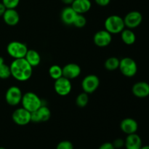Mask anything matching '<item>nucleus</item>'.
<instances>
[{
  "instance_id": "obj_1",
  "label": "nucleus",
  "mask_w": 149,
  "mask_h": 149,
  "mask_svg": "<svg viewBox=\"0 0 149 149\" xmlns=\"http://www.w3.org/2000/svg\"><path fill=\"white\" fill-rule=\"evenodd\" d=\"M10 68L12 77L19 81H28L33 74V67L24 58L14 59Z\"/></svg>"
},
{
  "instance_id": "obj_2",
  "label": "nucleus",
  "mask_w": 149,
  "mask_h": 149,
  "mask_svg": "<svg viewBox=\"0 0 149 149\" xmlns=\"http://www.w3.org/2000/svg\"><path fill=\"white\" fill-rule=\"evenodd\" d=\"M104 27L111 34L120 33L125 29L124 19L117 15L109 16L104 22Z\"/></svg>"
},
{
  "instance_id": "obj_3",
  "label": "nucleus",
  "mask_w": 149,
  "mask_h": 149,
  "mask_svg": "<svg viewBox=\"0 0 149 149\" xmlns=\"http://www.w3.org/2000/svg\"><path fill=\"white\" fill-rule=\"evenodd\" d=\"M22 107L29 112H33L43 105L40 97L33 92H28L23 95L21 103Z\"/></svg>"
},
{
  "instance_id": "obj_4",
  "label": "nucleus",
  "mask_w": 149,
  "mask_h": 149,
  "mask_svg": "<svg viewBox=\"0 0 149 149\" xmlns=\"http://www.w3.org/2000/svg\"><path fill=\"white\" fill-rule=\"evenodd\" d=\"M29 50L27 45L18 41H13L7 46V52L10 57L14 59L25 58L26 52Z\"/></svg>"
},
{
  "instance_id": "obj_5",
  "label": "nucleus",
  "mask_w": 149,
  "mask_h": 149,
  "mask_svg": "<svg viewBox=\"0 0 149 149\" xmlns=\"http://www.w3.org/2000/svg\"><path fill=\"white\" fill-rule=\"evenodd\" d=\"M119 71L126 77H133L138 72V65L132 58L126 57L119 61Z\"/></svg>"
},
{
  "instance_id": "obj_6",
  "label": "nucleus",
  "mask_w": 149,
  "mask_h": 149,
  "mask_svg": "<svg viewBox=\"0 0 149 149\" xmlns=\"http://www.w3.org/2000/svg\"><path fill=\"white\" fill-rule=\"evenodd\" d=\"M23 93L17 86H12L7 89L5 93V100L8 105L16 106L21 103Z\"/></svg>"
},
{
  "instance_id": "obj_7",
  "label": "nucleus",
  "mask_w": 149,
  "mask_h": 149,
  "mask_svg": "<svg viewBox=\"0 0 149 149\" xmlns=\"http://www.w3.org/2000/svg\"><path fill=\"white\" fill-rule=\"evenodd\" d=\"M100 85V79L95 74H89L83 79L81 81V87L84 93L92 94L98 88Z\"/></svg>"
},
{
  "instance_id": "obj_8",
  "label": "nucleus",
  "mask_w": 149,
  "mask_h": 149,
  "mask_svg": "<svg viewBox=\"0 0 149 149\" xmlns=\"http://www.w3.org/2000/svg\"><path fill=\"white\" fill-rule=\"evenodd\" d=\"M54 90L60 96H66L71 92L72 84L71 81L65 77H62L58 79L54 83Z\"/></svg>"
},
{
  "instance_id": "obj_9",
  "label": "nucleus",
  "mask_w": 149,
  "mask_h": 149,
  "mask_svg": "<svg viewBox=\"0 0 149 149\" xmlns=\"http://www.w3.org/2000/svg\"><path fill=\"white\" fill-rule=\"evenodd\" d=\"M13 121L17 125L25 126L31 122V112L24 108H18L12 114Z\"/></svg>"
},
{
  "instance_id": "obj_10",
  "label": "nucleus",
  "mask_w": 149,
  "mask_h": 149,
  "mask_svg": "<svg viewBox=\"0 0 149 149\" xmlns=\"http://www.w3.org/2000/svg\"><path fill=\"white\" fill-rule=\"evenodd\" d=\"M123 19L125 27L130 29H134L141 24L143 21V15L140 12L134 10L128 13Z\"/></svg>"
},
{
  "instance_id": "obj_11",
  "label": "nucleus",
  "mask_w": 149,
  "mask_h": 149,
  "mask_svg": "<svg viewBox=\"0 0 149 149\" xmlns=\"http://www.w3.org/2000/svg\"><path fill=\"white\" fill-rule=\"evenodd\" d=\"M51 118V111L47 106L42 105L39 109L31 113V122L34 123L45 122Z\"/></svg>"
},
{
  "instance_id": "obj_12",
  "label": "nucleus",
  "mask_w": 149,
  "mask_h": 149,
  "mask_svg": "<svg viewBox=\"0 0 149 149\" xmlns=\"http://www.w3.org/2000/svg\"><path fill=\"white\" fill-rule=\"evenodd\" d=\"M93 41L96 46L99 47H106L111 42L112 34H111L106 29L98 31L95 33Z\"/></svg>"
},
{
  "instance_id": "obj_13",
  "label": "nucleus",
  "mask_w": 149,
  "mask_h": 149,
  "mask_svg": "<svg viewBox=\"0 0 149 149\" xmlns=\"http://www.w3.org/2000/svg\"><path fill=\"white\" fill-rule=\"evenodd\" d=\"M63 68V77L68 79H74L77 78L81 74V67L77 63H71L65 65Z\"/></svg>"
},
{
  "instance_id": "obj_14",
  "label": "nucleus",
  "mask_w": 149,
  "mask_h": 149,
  "mask_svg": "<svg viewBox=\"0 0 149 149\" xmlns=\"http://www.w3.org/2000/svg\"><path fill=\"white\" fill-rule=\"evenodd\" d=\"M132 93L138 98H145L149 95V84L146 81H138L132 87Z\"/></svg>"
},
{
  "instance_id": "obj_15",
  "label": "nucleus",
  "mask_w": 149,
  "mask_h": 149,
  "mask_svg": "<svg viewBox=\"0 0 149 149\" xmlns=\"http://www.w3.org/2000/svg\"><path fill=\"white\" fill-rule=\"evenodd\" d=\"M120 128L123 132L127 135L136 133L138 129V124L134 119L126 118L124 119L120 123Z\"/></svg>"
},
{
  "instance_id": "obj_16",
  "label": "nucleus",
  "mask_w": 149,
  "mask_h": 149,
  "mask_svg": "<svg viewBox=\"0 0 149 149\" xmlns=\"http://www.w3.org/2000/svg\"><path fill=\"white\" fill-rule=\"evenodd\" d=\"M78 13L71 7V6H67L64 7L61 13V19L63 23L65 25H73L76 17Z\"/></svg>"
},
{
  "instance_id": "obj_17",
  "label": "nucleus",
  "mask_w": 149,
  "mask_h": 149,
  "mask_svg": "<svg viewBox=\"0 0 149 149\" xmlns=\"http://www.w3.org/2000/svg\"><path fill=\"white\" fill-rule=\"evenodd\" d=\"M4 23L10 26H15L20 21V15L15 9H7L2 16Z\"/></svg>"
},
{
  "instance_id": "obj_18",
  "label": "nucleus",
  "mask_w": 149,
  "mask_h": 149,
  "mask_svg": "<svg viewBox=\"0 0 149 149\" xmlns=\"http://www.w3.org/2000/svg\"><path fill=\"white\" fill-rule=\"evenodd\" d=\"M71 6L78 14L84 15L90 11L92 3L90 0H74Z\"/></svg>"
},
{
  "instance_id": "obj_19",
  "label": "nucleus",
  "mask_w": 149,
  "mask_h": 149,
  "mask_svg": "<svg viewBox=\"0 0 149 149\" xmlns=\"http://www.w3.org/2000/svg\"><path fill=\"white\" fill-rule=\"evenodd\" d=\"M125 146L127 149H141L142 146V140L136 133L127 135L125 141Z\"/></svg>"
},
{
  "instance_id": "obj_20",
  "label": "nucleus",
  "mask_w": 149,
  "mask_h": 149,
  "mask_svg": "<svg viewBox=\"0 0 149 149\" xmlns=\"http://www.w3.org/2000/svg\"><path fill=\"white\" fill-rule=\"evenodd\" d=\"M24 58L32 67L38 66L41 63L40 55L34 49H29Z\"/></svg>"
},
{
  "instance_id": "obj_21",
  "label": "nucleus",
  "mask_w": 149,
  "mask_h": 149,
  "mask_svg": "<svg viewBox=\"0 0 149 149\" xmlns=\"http://www.w3.org/2000/svg\"><path fill=\"white\" fill-rule=\"evenodd\" d=\"M121 38L122 40L125 45H132L136 41V36L133 32L132 29H125L122 32H121Z\"/></svg>"
},
{
  "instance_id": "obj_22",
  "label": "nucleus",
  "mask_w": 149,
  "mask_h": 149,
  "mask_svg": "<svg viewBox=\"0 0 149 149\" xmlns=\"http://www.w3.org/2000/svg\"><path fill=\"white\" fill-rule=\"evenodd\" d=\"M11 76L10 68L9 65L5 64L3 57L0 56V79H6Z\"/></svg>"
},
{
  "instance_id": "obj_23",
  "label": "nucleus",
  "mask_w": 149,
  "mask_h": 149,
  "mask_svg": "<svg viewBox=\"0 0 149 149\" xmlns=\"http://www.w3.org/2000/svg\"><path fill=\"white\" fill-rule=\"evenodd\" d=\"M119 61H120V60L119 58H116V57H111V58H109L105 61V68L108 71H115V70L119 68Z\"/></svg>"
},
{
  "instance_id": "obj_24",
  "label": "nucleus",
  "mask_w": 149,
  "mask_h": 149,
  "mask_svg": "<svg viewBox=\"0 0 149 149\" xmlns=\"http://www.w3.org/2000/svg\"><path fill=\"white\" fill-rule=\"evenodd\" d=\"M48 72L49 77L54 80H56L63 77V68L58 65H51Z\"/></svg>"
},
{
  "instance_id": "obj_25",
  "label": "nucleus",
  "mask_w": 149,
  "mask_h": 149,
  "mask_svg": "<svg viewBox=\"0 0 149 149\" xmlns=\"http://www.w3.org/2000/svg\"><path fill=\"white\" fill-rule=\"evenodd\" d=\"M88 94L84 93V92H83V93L78 95V96L77 97V99H76V104H77V106L79 108L85 107V106L88 104Z\"/></svg>"
},
{
  "instance_id": "obj_26",
  "label": "nucleus",
  "mask_w": 149,
  "mask_h": 149,
  "mask_svg": "<svg viewBox=\"0 0 149 149\" xmlns=\"http://www.w3.org/2000/svg\"><path fill=\"white\" fill-rule=\"evenodd\" d=\"M86 24H87V19L84 17V15L82 14L77 15L74 23H73V26L79 28V29H81V28L84 27Z\"/></svg>"
},
{
  "instance_id": "obj_27",
  "label": "nucleus",
  "mask_w": 149,
  "mask_h": 149,
  "mask_svg": "<svg viewBox=\"0 0 149 149\" xmlns=\"http://www.w3.org/2000/svg\"><path fill=\"white\" fill-rule=\"evenodd\" d=\"M7 9H15L20 3V0H1Z\"/></svg>"
},
{
  "instance_id": "obj_28",
  "label": "nucleus",
  "mask_w": 149,
  "mask_h": 149,
  "mask_svg": "<svg viewBox=\"0 0 149 149\" xmlns=\"http://www.w3.org/2000/svg\"><path fill=\"white\" fill-rule=\"evenodd\" d=\"M56 149H74V146L70 141H63L58 144Z\"/></svg>"
},
{
  "instance_id": "obj_29",
  "label": "nucleus",
  "mask_w": 149,
  "mask_h": 149,
  "mask_svg": "<svg viewBox=\"0 0 149 149\" xmlns=\"http://www.w3.org/2000/svg\"><path fill=\"white\" fill-rule=\"evenodd\" d=\"M113 145L115 148H120L125 146V141H123L121 138H118V139L115 140L113 143Z\"/></svg>"
},
{
  "instance_id": "obj_30",
  "label": "nucleus",
  "mask_w": 149,
  "mask_h": 149,
  "mask_svg": "<svg viewBox=\"0 0 149 149\" xmlns=\"http://www.w3.org/2000/svg\"><path fill=\"white\" fill-rule=\"evenodd\" d=\"M95 2L100 7H106L111 2V0H94Z\"/></svg>"
},
{
  "instance_id": "obj_31",
  "label": "nucleus",
  "mask_w": 149,
  "mask_h": 149,
  "mask_svg": "<svg viewBox=\"0 0 149 149\" xmlns=\"http://www.w3.org/2000/svg\"><path fill=\"white\" fill-rule=\"evenodd\" d=\"M98 149H116L113 146V143H104L102 144Z\"/></svg>"
},
{
  "instance_id": "obj_32",
  "label": "nucleus",
  "mask_w": 149,
  "mask_h": 149,
  "mask_svg": "<svg viewBox=\"0 0 149 149\" xmlns=\"http://www.w3.org/2000/svg\"><path fill=\"white\" fill-rule=\"evenodd\" d=\"M6 10H7V8L4 5V4L2 2H0V17H2L4 12L6 11Z\"/></svg>"
},
{
  "instance_id": "obj_33",
  "label": "nucleus",
  "mask_w": 149,
  "mask_h": 149,
  "mask_svg": "<svg viewBox=\"0 0 149 149\" xmlns=\"http://www.w3.org/2000/svg\"><path fill=\"white\" fill-rule=\"evenodd\" d=\"M61 1H62L63 4H67V5H71V4L73 3L74 0H61Z\"/></svg>"
},
{
  "instance_id": "obj_34",
  "label": "nucleus",
  "mask_w": 149,
  "mask_h": 149,
  "mask_svg": "<svg viewBox=\"0 0 149 149\" xmlns=\"http://www.w3.org/2000/svg\"><path fill=\"white\" fill-rule=\"evenodd\" d=\"M141 149H149V146H144L141 147Z\"/></svg>"
},
{
  "instance_id": "obj_35",
  "label": "nucleus",
  "mask_w": 149,
  "mask_h": 149,
  "mask_svg": "<svg viewBox=\"0 0 149 149\" xmlns=\"http://www.w3.org/2000/svg\"><path fill=\"white\" fill-rule=\"evenodd\" d=\"M0 149H5V148H3V147H0Z\"/></svg>"
}]
</instances>
